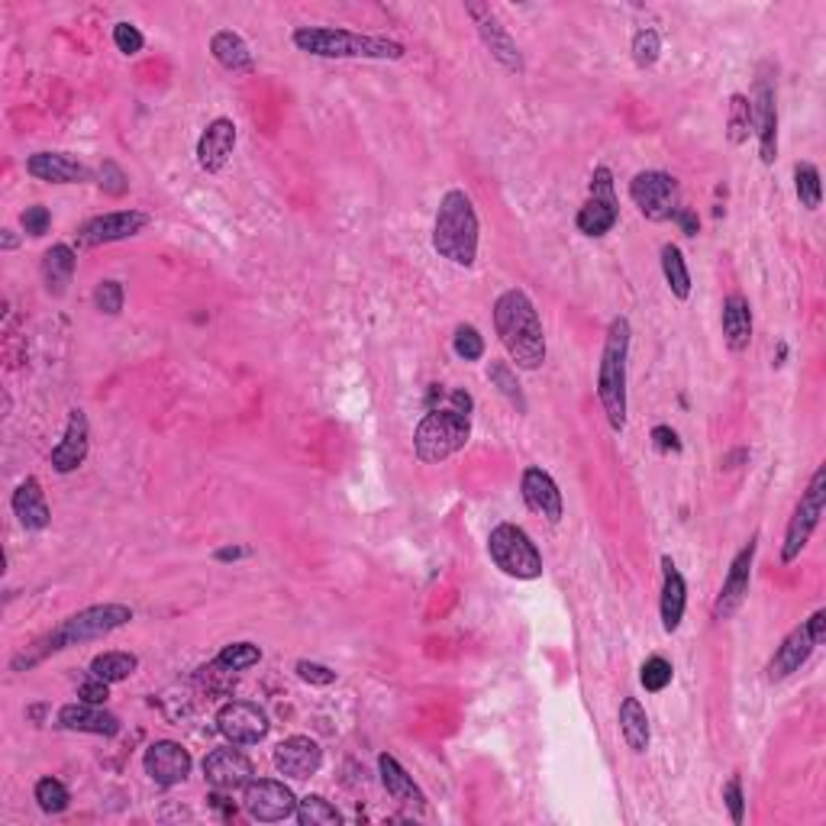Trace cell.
Here are the masks:
<instances>
[{"label": "cell", "instance_id": "6da1fadb", "mask_svg": "<svg viewBox=\"0 0 826 826\" xmlns=\"http://www.w3.org/2000/svg\"><path fill=\"white\" fill-rule=\"evenodd\" d=\"M494 330L507 352V359L520 372H539L546 365L549 345H546V330L539 320L536 303L520 288H507L494 301Z\"/></svg>", "mask_w": 826, "mask_h": 826}, {"label": "cell", "instance_id": "7a4b0ae2", "mask_svg": "<svg viewBox=\"0 0 826 826\" xmlns=\"http://www.w3.org/2000/svg\"><path fill=\"white\" fill-rule=\"evenodd\" d=\"M126 623H133V607L126 603H91L84 610H78L72 617H65L52 633L39 639L37 646H30L27 652H20L10 669L13 672H23V669H33L39 665L45 655L52 652H62V649H72V646H84V642H94V639H104L123 630Z\"/></svg>", "mask_w": 826, "mask_h": 826}, {"label": "cell", "instance_id": "3957f363", "mask_svg": "<svg viewBox=\"0 0 826 826\" xmlns=\"http://www.w3.org/2000/svg\"><path fill=\"white\" fill-rule=\"evenodd\" d=\"M482 224L475 200L462 188H450L443 194L433 220V252L458 268H472L478 262Z\"/></svg>", "mask_w": 826, "mask_h": 826}, {"label": "cell", "instance_id": "277c9868", "mask_svg": "<svg viewBox=\"0 0 826 826\" xmlns=\"http://www.w3.org/2000/svg\"><path fill=\"white\" fill-rule=\"evenodd\" d=\"M298 52L313 59H365V62H401L407 45L397 39L369 37L345 27H298L291 33Z\"/></svg>", "mask_w": 826, "mask_h": 826}, {"label": "cell", "instance_id": "5b68a950", "mask_svg": "<svg viewBox=\"0 0 826 826\" xmlns=\"http://www.w3.org/2000/svg\"><path fill=\"white\" fill-rule=\"evenodd\" d=\"M630 339L633 327L627 317H613L603 337V352L598 362V401H601L603 416L613 433L627 430V384H630Z\"/></svg>", "mask_w": 826, "mask_h": 826}, {"label": "cell", "instance_id": "8992f818", "mask_svg": "<svg viewBox=\"0 0 826 826\" xmlns=\"http://www.w3.org/2000/svg\"><path fill=\"white\" fill-rule=\"evenodd\" d=\"M472 440V416L462 411H430L413 430V455L423 465H436L446 462L450 455L465 450Z\"/></svg>", "mask_w": 826, "mask_h": 826}, {"label": "cell", "instance_id": "52a82bcc", "mask_svg": "<svg viewBox=\"0 0 826 826\" xmlns=\"http://www.w3.org/2000/svg\"><path fill=\"white\" fill-rule=\"evenodd\" d=\"M488 556L507 578L536 581L543 575V553L524 526L497 524L488 536Z\"/></svg>", "mask_w": 826, "mask_h": 826}, {"label": "cell", "instance_id": "ba28073f", "mask_svg": "<svg viewBox=\"0 0 826 826\" xmlns=\"http://www.w3.org/2000/svg\"><path fill=\"white\" fill-rule=\"evenodd\" d=\"M826 504V465H817V472L810 475V485L804 488L794 514H791L788 529H785V543H782V562L791 565L801 559V553L807 549L814 529L820 526Z\"/></svg>", "mask_w": 826, "mask_h": 826}, {"label": "cell", "instance_id": "9c48e42d", "mask_svg": "<svg viewBox=\"0 0 826 826\" xmlns=\"http://www.w3.org/2000/svg\"><path fill=\"white\" fill-rule=\"evenodd\" d=\"M620 224V200L613 190V172L607 165H598L588 185V200L581 204L575 226L588 239H601L613 226Z\"/></svg>", "mask_w": 826, "mask_h": 826}, {"label": "cell", "instance_id": "30bf717a", "mask_svg": "<svg viewBox=\"0 0 826 826\" xmlns=\"http://www.w3.org/2000/svg\"><path fill=\"white\" fill-rule=\"evenodd\" d=\"M465 13L472 17L475 30H478V39L482 45L488 49V55L510 75H524V52L517 45V39L510 37V30L500 23V17L491 10L488 3H478V0H468L465 3Z\"/></svg>", "mask_w": 826, "mask_h": 826}, {"label": "cell", "instance_id": "8fae6325", "mask_svg": "<svg viewBox=\"0 0 826 826\" xmlns=\"http://www.w3.org/2000/svg\"><path fill=\"white\" fill-rule=\"evenodd\" d=\"M678 178L669 175V172H659V168H646V172H637L633 182H630V200L639 207V214L646 220H672L678 207Z\"/></svg>", "mask_w": 826, "mask_h": 826}, {"label": "cell", "instance_id": "7c38bea8", "mask_svg": "<svg viewBox=\"0 0 826 826\" xmlns=\"http://www.w3.org/2000/svg\"><path fill=\"white\" fill-rule=\"evenodd\" d=\"M242 807L259 824H281L298 814V794L278 778H252L242 791Z\"/></svg>", "mask_w": 826, "mask_h": 826}, {"label": "cell", "instance_id": "4fadbf2b", "mask_svg": "<svg viewBox=\"0 0 826 826\" xmlns=\"http://www.w3.org/2000/svg\"><path fill=\"white\" fill-rule=\"evenodd\" d=\"M755 553H758V533H752L750 539L743 543V549L733 556V562L726 568V578H723V588L716 595L714 603V620H733L736 610L743 607L746 595H750V581H752V565H755Z\"/></svg>", "mask_w": 826, "mask_h": 826}, {"label": "cell", "instance_id": "5bb4252c", "mask_svg": "<svg viewBox=\"0 0 826 826\" xmlns=\"http://www.w3.org/2000/svg\"><path fill=\"white\" fill-rule=\"evenodd\" d=\"M217 730H220L226 743L256 746L268 736L271 723H268V714L262 708L252 704V701H226L224 708L217 711Z\"/></svg>", "mask_w": 826, "mask_h": 826}, {"label": "cell", "instance_id": "9a60e30c", "mask_svg": "<svg viewBox=\"0 0 826 826\" xmlns=\"http://www.w3.org/2000/svg\"><path fill=\"white\" fill-rule=\"evenodd\" d=\"M152 224L149 214L143 210H111V214H97L91 220L78 226V242L81 246H111V242H123L140 236L146 226Z\"/></svg>", "mask_w": 826, "mask_h": 826}, {"label": "cell", "instance_id": "2e32d148", "mask_svg": "<svg viewBox=\"0 0 826 826\" xmlns=\"http://www.w3.org/2000/svg\"><path fill=\"white\" fill-rule=\"evenodd\" d=\"M204 778L214 791H246V785L256 778V765L242 750H236V743H229L224 750L207 752L204 758Z\"/></svg>", "mask_w": 826, "mask_h": 826}, {"label": "cell", "instance_id": "e0dca14e", "mask_svg": "<svg viewBox=\"0 0 826 826\" xmlns=\"http://www.w3.org/2000/svg\"><path fill=\"white\" fill-rule=\"evenodd\" d=\"M752 101V133L758 140V158L775 165L778 158V94L768 78H758Z\"/></svg>", "mask_w": 826, "mask_h": 826}, {"label": "cell", "instance_id": "ac0fdd59", "mask_svg": "<svg viewBox=\"0 0 826 826\" xmlns=\"http://www.w3.org/2000/svg\"><path fill=\"white\" fill-rule=\"evenodd\" d=\"M143 768H146V775H149L158 788H175V785L188 782L190 768H194V758H190V752L185 750L182 743H175V740H158V743H152L149 750H146V755H143Z\"/></svg>", "mask_w": 826, "mask_h": 826}, {"label": "cell", "instance_id": "d6986e66", "mask_svg": "<svg viewBox=\"0 0 826 826\" xmlns=\"http://www.w3.org/2000/svg\"><path fill=\"white\" fill-rule=\"evenodd\" d=\"M271 762H275L278 775L303 782V778H313L323 768V746L313 736H301L298 733V736H288V740H281L275 746Z\"/></svg>", "mask_w": 826, "mask_h": 826}, {"label": "cell", "instance_id": "ffe728a7", "mask_svg": "<svg viewBox=\"0 0 826 826\" xmlns=\"http://www.w3.org/2000/svg\"><path fill=\"white\" fill-rule=\"evenodd\" d=\"M520 497H524L526 507H529L536 517H543L546 524H559V520H562V491H559L556 478H553L546 468L526 465L524 475H520Z\"/></svg>", "mask_w": 826, "mask_h": 826}, {"label": "cell", "instance_id": "44dd1931", "mask_svg": "<svg viewBox=\"0 0 826 826\" xmlns=\"http://www.w3.org/2000/svg\"><path fill=\"white\" fill-rule=\"evenodd\" d=\"M87 452H91V423H87V413L75 407V411H69L65 433L49 455V462L59 475H72L87 462Z\"/></svg>", "mask_w": 826, "mask_h": 826}, {"label": "cell", "instance_id": "7402d4cb", "mask_svg": "<svg viewBox=\"0 0 826 826\" xmlns=\"http://www.w3.org/2000/svg\"><path fill=\"white\" fill-rule=\"evenodd\" d=\"M236 140H239V130H236V123H233L229 116H217V120H210V123H207V130H204V133H200V140H197V149H194L200 172H207V175L224 172L226 162L233 158Z\"/></svg>", "mask_w": 826, "mask_h": 826}, {"label": "cell", "instance_id": "603a6c76", "mask_svg": "<svg viewBox=\"0 0 826 826\" xmlns=\"http://www.w3.org/2000/svg\"><path fill=\"white\" fill-rule=\"evenodd\" d=\"M27 175L45 185H84L91 182V168L69 152H33L27 158Z\"/></svg>", "mask_w": 826, "mask_h": 826}, {"label": "cell", "instance_id": "cb8c5ba5", "mask_svg": "<svg viewBox=\"0 0 826 826\" xmlns=\"http://www.w3.org/2000/svg\"><path fill=\"white\" fill-rule=\"evenodd\" d=\"M378 775H381V785L388 791L391 801H397L401 807H407L413 814H426V794L423 788L413 782V775L391 755V752H381L378 755Z\"/></svg>", "mask_w": 826, "mask_h": 826}, {"label": "cell", "instance_id": "d4e9b609", "mask_svg": "<svg viewBox=\"0 0 826 826\" xmlns=\"http://www.w3.org/2000/svg\"><path fill=\"white\" fill-rule=\"evenodd\" d=\"M814 639L807 633V627L801 623V627H794L788 637L782 639V646L775 649V655L768 659V665H765V678L775 684V681H785L794 672H801L804 665H807V659L814 655Z\"/></svg>", "mask_w": 826, "mask_h": 826}, {"label": "cell", "instance_id": "484cf974", "mask_svg": "<svg viewBox=\"0 0 826 826\" xmlns=\"http://www.w3.org/2000/svg\"><path fill=\"white\" fill-rule=\"evenodd\" d=\"M59 726L69 733H91V736H116L120 733V716L104 711V704H87L75 701L59 711Z\"/></svg>", "mask_w": 826, "mask_h": 826}, {"label": "cell", "instance_id": "4316f807", "mask_svg": "<svg viewBox=\"0 0 826 826\" xmlns=\"http://www.w3.org/2000/svg\"><path fill=\"white\" fill-rule=\"evenodd\" d=\"M688 610V581L681 568L672 562V556H662V598H659V613H662V630L678 633L681 620Z\"/></svg>", "mask_w": 826, "mask_h": 826}, {"label": "cell", "instance_id": "83f0119b", "mask_svg": "<svg viewBox=\"0 0 826 826\" xmlns=\"http://www.w3.org/2000/svg\"><path fill=\"white\" fill-rule=\"evenodd\" d=\"M10 507H13V517L20 520V526L30 529V533H39V529L52 524V510L45 504V491L39 485L37 475H27L17 485L13 497H10Z\"/></svg>", "mask_w": 826, "mask_h": 826}, {"label": "cell", "instance_id": "f1b7e54d", "mask_svg": "<svg viewBox=\"0 0 826 826\" xmlns=\"http://www.w3.org/2000/svg\"><path fill=\"white\" fill-rule=\"evenodd\" d=\"M210 55H214V62L220 69L233 72V75H252L256 72V55H252L249 42L239 33H233V30H217L210 37Z\"/></svg>", "mask_w": 826, "mask_h": 826}, {"label": "cell", "instance_id": "f546056e", "mask_svg": "<svg viewBox=\"0 0 826 826\" xmlns=\"http://www.w3.org/2000/svg\"><path fill=\"white\" fill-rule=\"evenodd\" d=\"M78 268L75 249L69 242H55L52 249H45L42 256V285L52 298H62L72 285Z\"/></svg>", "mask_w": 826, "mask_h": 826}, {"label": "cell", "instance_id": "4dcf8cb0", "mask_svg": "<svg viewBox=\"0 0 826 826\" xmlns=\"http://www.w3.org/2000/svg\"><path fill=\"white\" fill-rule=\"evenodd\" d=\"M723 342L730 352H746L752 342V307L743 295H730L723 301Z\"/></svg>", "mask_w": 826, "mask_h": 826}, {"label": "cell", "instance_id": "1f68e13d", "mask_svg": "<svg viewBox=\"0 0 826 826\" xmlns=\"http://www.w3.org/2000/svg\"><path fill=\"white\" fill-rule=\"evenodd\" d=\"M617 723H620V736H623V743H627V750L642 752L649 750V743H652V726H649V714H646V708L639 704V698H623L620 701V714H617Z\"/></svg>", "mask_w": 826, "mask_h": 826}, {"label": "cell", "instance_id": "d6a6232c", "mask_svg": "<svg viewBox=\"0 0 826 826\" xmlns=\"http://www.w3.org/2000/svg\"><path fill=\"white\" fill-rule=\"evenodd\" d=\"M659 256H662V275H665V285H669L672 298L675 301H688L691 298V271H688V262H684L681 249H678L675 242H665Z\"/></svg>", "mask_w": 826, "mask_h": 826}, {"label": "cell", "instance_id": "836d02e7", "mask_svg": "<svg viewBox=\"0 0 826 826\" xmlns=\"http://www.w3.org/2000/svg\"><path fill=\"white\" fill-rule=\"evenodd\" d=\"M140 669V659L133 652H120V649H111V652H101L91 659V675L104 678L107 684H120L130 675H136Z\"/></svg>", "mask_w": 826, "mask_h": 826}, {"label": "cell", "instance_id": "e575fe53", "mask_svg": "<svg viewBox=\"0 0 826 826\" xmlns=\"http://www.w3.org/2000/svg\"><path fill=\"white\" fill-rule=\"evenodd\" d=\"M262 662V649L256 646V642H229L220 649V655L210 662L217 672H229V675H236V672H246V669H252V665H259Z\"/></svg>", "mask_w": 826, "mask_h": 826}, {"label": "cell", "instance_id": "d590c367", "mask_svg": "<svg viewBox=\"0 0 826 826\" xmlns=\"http://www.w3.org/2000/svg\"><path fill=\"white\" fill-rule=\"evenodd\" d=\"M488 381L510 401V407L517 413H526V394H524V384L517 381V369L510 365V362H491L488 365Z\"/></svg>", "mask_w": 826, "mask_h": 826}, {"label": "cell", "instance_id": "8d00e7d4", "mask_svg": "<svg viewBox=\"0 0 826 826\" xmlns=\"http://www.w3.org/2000/svg\"><path fill=\"white\" fill-rule=\"evenodd\" d=\"M752 136V101L746 94H733L730 97V113H726V140L730 146H743Z\"/></svg>", "mask_w": 826, "mask_h": 826}, {"label": "cell", "instance_id": "74e56055", "mask_svg": "<svg viewBox=\"0 0 826 826\" xmlns=\"http://www.w3.org/2000/svg\"><path fill=\"white\" fill-rule=\"evenodd\" d=\"M794 190H797L801 207H807V210L820 207L824 188H820V168L814 162H797L794 165Z\"/></svg>", "mask_w": 826, "mask_h": 826}, {"label": "cell", "instance_id": "f35d334b", "mask_svg": "<svg viewBox=\"0 0 826 826\" xmlns=\"http://www.w3.org/2000/svg\"><path fill=\"white\" fill-rule=\"evenodd\" d=\"M298 824L301 826H339L342 824V814H339L337 807L327 801V797H320V794H307L298 801Z\"/></svg>", "mask_w": 826, "mask_h": 826}, {"label": "cell", "instance_id": "ab89813d", "mask_svg": "<svg viewBox=\"0 0 826 826\" xmlns=\"http://www.w3.org/2000/svg\"><path fill=\"white\" fill-rule=\"evenodd\" d=\"M33 797H37L42 814H65L69 804H72L69 788H65L59 778H52V775H49V778H39L37 788H33Z\"/></svg>", "mask_w": 826, "mask_h": 826}, {"label": "cell", "instance_id": "60d3db41", "mask_svg": "<svg viewBox=\"0 0 826 826\" xmlns=\"http://www.w3.org/2000/svg\"><path fill=\"white\" fill-rule=\"evenodd\" d=\"M672 678H675V669H672V662L662 659V655H649V659L642 662V669H639V681H642V688H646L649 694L665 691V688L672 684Z\"/></svg>", "mask_w": 826, "mask_h": 826}, {"label": "cell", "instance_id": "b9f144b4", "mask_svg": "<svg viewBox=\"0 0 826 826\" xmlns=\"http://www.w3.org/2000/svg\"><path fill=\"white\" fill-rule=\"evenodd\" d=\"M630 52H633L637 69H652L659 62V55H662V37H659V30H652V27L637 30V37L630 42Z\"/></svg>", "mask_w": 826, "mask_h": 826}, {"label": "cell", "instance_id": "7bdbcfd3", "mask_svg": "<svg viewBox=\"0 0 826 826\" xmlns=\"http://www.w3.org/2000/svg\"><path fill=\"white\" fill-rule=\"evenodd\" d=\"M452 352H455L462 362H478V359L485 355V337H482L472 323H462V327H455Z\"/></svg>", "mask_w": 826, "mask_h": 826}, {"label": "cell", "instance_id": "ee69618b", "mask_svg": "<svg viewBox=\"0 0 826 826\" xmlns=\"http://www.w3.org/2000/svg\"><path fill=\"white\" fill-rule=\"evenodd\" d=\"M94 310L104 313V317H120L123 310V301H126V291H123V281L116 278H104L97 288H94Z\"/></svg>", "mask_w": 826, "mask_h": 826}, {"label": "cell", "instance_id": "f6af8a7d", "mask_svg": "<svg viewBox=\"0 0 826 826\" xmlns=\"http://www.w3.org/2000/svg\"><path fill=\"white\" fill-rule=\"evenodd\" d=\"M113 45H116L126 59H133V55H140V52L146 49V37L140 33V27L120 20V23L113 27Z\"/></svg>", "mask_w": 826, "mask_h": 826}, {"label": "cell", "instance_id": "bcb514c9", "mask_svg": "<svg viewBox=\"0 0 826 826\" xmlns=\"http://www.w3.org/2000/svg\"><path fill=\"white\" fill-rule=\"evenodd\" d=\"M723 804L730 810V820L740 826L746 820V794H743V778L730 775V782L723 785Z\"/></svg>", "mask_w": 826, "mask_h": 826}, {"label": "cell", "instance_id": "7dc6e473", "mask_svg": "<svg viewBox=\"0 0 826 826\" xmlns=\"http://www.w3.org/2000/svg\"><path fill=\"white\" fill-rule=\"evenodd\" d=\"M295 672L301 678L303 684H313V688H330L337 684V672L330 665H320V662H310V659H301L295 665Z\"/></svg>", "mask_w": 826, "mask_h": 826}, {"label": "cell", "instance_id": "c3c4849f", "mask_svg": "<svg viewBox=\"0 0 826 826\" xmlns=\"http://www.w3.org/2000/svg\"><path fill=\"white\" fill-rule=\"evenodd\" d=\"M101 190L104 194H111V197H123L126 190H130V178H126V172L107 158L104 165H101Z\"/></svg>", "mask_w": 826, "mask_h": 826}, {"label": "cell", "instance_id": "681fc988", "mask_svg": "<svg viewBox=\"0 0 826 826\" xmlns=\"http://www.w3.org/2000/svg\"><path fill=\"white\" fill-rule=\"evenodd\" d=\"M20 226H23V233L27 236H45L49 233V226H52V214H49V207H42V204H33V207H27L23 214H20Z\"/></svg>", "mask_w": 826, "mask_h": 826}, {"label": "cell", "instance_id": "f907efd6", "mask_svg": "<svg viewBox=\"0 0 826 826\" xmlns=\"http://www.w3.org/2000/svg\"><path fill=\"white\" fill-rule=\"evenodd\" d=\"M107 698H111V684H107L104 678L91 675L87 681H81V688H78V701H87V704H107Z\"/></svg>", "mask_w": 826, "mask_h": 826}, {"label": "cell", "instance_id": "816d5d0a", "mask_svg": "<svg viewBox=\"0 0 826 826\" xmlns=\"http://www.w3.org/2000/svg\"><path fill=\"white\" fill-rule=\"evenodd\" d=\"M652 446H655L659 452H665V455H672V452L678 455V452L684 450V446H681V440H678L675 430H672V426H665V423L652 430Z\"/></svg>", "mask_w": 826, "mask_h": 826}, {"label": "cell", "instance_id": "f5cc1de1", "mask_svg": "<svg viewBox=\"0 0 826 826\" xmlns=\"http://www.w3.org/2000/svg\"><path fill=\"white\" fill-rule=\"evenodd\" d=\"M672 224H675L684 236H698V233H701V217H698L691 207H678L675 214H672Z\"/></svg>", "mask_w": 826, "mask_h": 826}, {"label": "cell", "instance_id": "db71d44e", "mask_svg": "<svg viewBox=\"0 0 826 826\" xmlns=\"http://www.w3.org/2000/svg\"><path fill=\"white\" fill-rule=\"evenodd\" d=\"M807 633L814 639V646H824L826 642V610H814L810 620H804Z\"/></svg>", "mask_w": 826, "mask_h": 826}, {"label": "cell", "instance_id": "11a10c76", "mask_svg": "<svg viewBox=\"0 0 826 826\" xmlns=\"http://www.w3.org/2000/svg\"><path fill=\"white\" fill-rule=\"evenodd\" d=\"M450 401H452V411H462V413H472V394L468 391H452L450 394Z\"/></svg>", "mask_w": 826, "mask_h": 826}, {"label": "cell", "instance_id": "9f6ffc18", "mask_svg": "<svg viewBox=\"0 0 826 826\" xmlns=\"http://www.w3.org/2000/svg\"><path fill=\"white\" fill-rule=\"evenodd\" d=\"M20 246V236L13 233V229H0V249L3 252H13Z\"/></svg>", "mask_w": 826, "mask_h": 826}, {"label": "cell", "instance_id": "6f0895ef", "mask_svg": "<svg viewBox=\"0 0 826 826\" xmlns=\"http://www.w3.org/2000/svg\"><path fill=\"white\" fill-rule=\"evenodd\" d=\"M242 556H246V549H239V546H229V549H220V553H217L220 562H236V559H242Z\"/></svg>", "mask_w": 826, "mask_h": 826}, {"label": "cell", "instance_id": "680465c9", "mask_svg": "<svg viewBox=\"0 0 826 826\" xmlns=\"http://www.w3.org/2000/svg\"><path fill=\"white\" fill-rule=\"evenodd\" d=\"M10 407H13V401H10V394H7V391H3V416H7V413H10Z\"/></svg>", "mask_w": 826, "mask_h": 826}]
</instances>
